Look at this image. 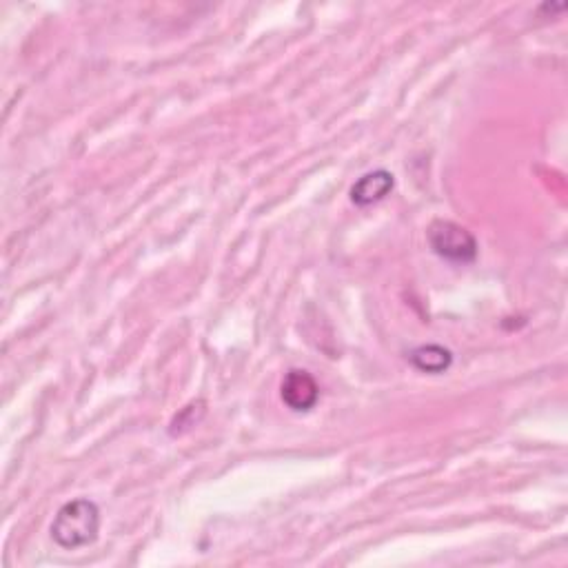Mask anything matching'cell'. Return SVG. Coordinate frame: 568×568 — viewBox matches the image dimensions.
Instances as JSON below:
<instances>
[{"label": "cell", "instance_id": "5", "mask_svg": "<svg viewBox=\"0 0 568 568\" xmlns=\"http://www.w3.org/2000/svg\"><path fill=\"white\" fill-rule=\"evenodd\" d=\"M409 360L413 362V367L422 373H444L451 367L453 355L449 349L440 347V344H424V347L413 349Z\"/></svg>", "mask_w": 568, "mask_h": 568}, {"label": "cell", "instance_id": "4", "mask_svg": "<svg viewBox=\"0 0 568 568\" xmlns=\"http://www.w3.org/2000/svg\"><path fill=\"white\" fill-rule=\"evenodd\" d=\"M393 174L384 169L371 171V174L362 176L355 185L351 187V200L358 207H369L373 202H380L382 198L389 196V191L393 189Z\"/></svg>", "mask_w": 568, "mask_h": 568}, {"label": "cell", "instance_id": "3", "mask_svg": "<svg viewBox=\"0 0 568 568\" xmlns=\"http://www.w3.org/2000/svg\"><path fill=\"white\" fill-rule=\"evenodd\" d=\"M320 398L318 382L313 380V375L307 371L293 369L287 373V378L282 382V400L291 411H309L316 407Z\"/></svg>", "mask_w": 568, "mask_h": 568}, {"label": "cell", "instance_id": "1", "mask_svg": "<svg viewBox=\"0 0 568 568\" xmlns=\"http://www.w3.org/2000/svg\"><path fill=\"white\" fill-rule=\"evenodd\" d=\"M100 531V511L91 500H74L58 511L52 537L60 549H80L96 542Z\"/></svg>", "mask_w": 568, "mask_h": 568}, {"label": "cell", "instance_id": "2", "mask_svg": "<svg viewBox=\"0 0 568 568\" xmlns=\"http://www.w3.org/2000/svg\"><path fill=\"white\" fill-rule=\"evenodd\" d=\"M435 256L453 265H469L478 258V240L469 229L455 225L451 220H435L426 231Z\"/></svg>", "mask_w": 568, "mask_h": 568}]
</instances>
